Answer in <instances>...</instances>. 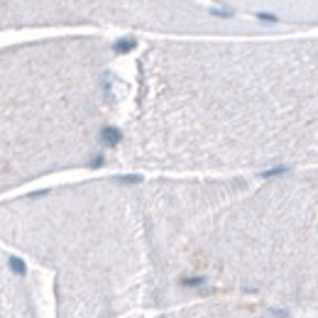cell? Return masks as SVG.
Instances as JSON below:
<instances>
[{"mask_svg":"<svg viewBox=\"0 0 318 318\" xmlns=\"http://www.w3.org/2000/svg\"><path fill=\"white\" fill-rule=\"evenodd\" d=\"M120 139H123V132H120L118 127H103V130H100V142H103L105 147L120 145Z\"/></svg>","mask_w":318,"mask_h":318,"instance_id":"1","label":"cell"},{"mask_svg":"<svg viewBox=\"0 0 318 318\" xmlns=\"http://www.w3.org/2000/svg\"><path fill=\"white\" fill-rule=\"evenodd\" d=\"M8 264H10V269H13L17 277H25V274H27V264L22 262L20 257H10V260H8Z\"/></svg>","mask_w":318,"mask_h":318,"instance_id":"2","label":"cell"},{"mask_svg":"<svg viewBox=\"0 0 318 318\" xmlns=\"http://www.w3.org/2000/svg\"><path fill=\"white\" fill-rule=\"evenodd\" d=\"M135 44H137V42L132 40V37H123V40L115 42V52H118V54H125V52L135 49Z\"/></svg>","mask_w":318,"mask_h":318,"instance_id":"3","label":"cell"},{"mask_svg":"<svg viewBox=\"0 0 318 318\" xmlns=\"http://www.w3.org/2000/svg\"><path fill=\"white\" fill-rule=\"evenodd\" d=\"M279 174H287V166H274V169H267V171H262L264 179H272V176H279Z\"/></svg>","mask_w":318,"mask_h":318,"instance_id":"4","label":"cell"},{"mask_svg":"<svg viewBox=\"0 0 318 318\" xmlns=\"http://www.w3.org/2000/svg\"><path fill=\"white\" fill-rule=\"evenodd\" d=\"M181 284H184V287H201V284H203V277H186V279H181Z\"/></svg>","mask_w":318,"mask_h":318,"instance_id":"5","label":"cell"},{"mask_svg":"<svg viewBox=\"0 0 318 318\" xmlns=\"http://www.w3.org/2000/svg\"><path fill=\"white\" fill-rule=\"evenodd\" d=\"M118 181H120V184H139L142 176H137V174H135V176H118Z\"/></svg>","mask_w":318,"mask_h":318,"instance_id":"6","label":"cell"}]
</instances>
